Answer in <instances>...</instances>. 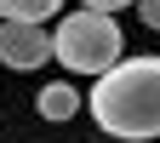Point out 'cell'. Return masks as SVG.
<instances>
[{
	"instance_id": "1",
	"label": "cell",
	"mask_w": 160,
	"mask_h": 143,
	"mask_svg": "<svg viewBox=\"0 0 160 143\" xmlns=\"http://www.w3.org/2000/svg\"><path fill=\"white\" fill-rule=\"evenodd\" d=\"M86 109L109 137H160V57H120L103 74H92Z\"/></svg>"
},
{
	"instance_id": "2",
	"label": "cell",
	"mask_w": 160,
	"mask_h": 143,
	"mask_svg": "<svg viewBox=\"0 0 160 143\" xmlns=\"http://www.w3.org/2000/svg\"><path fill=\"white\" fill-rule=\"evenodd\" d=\"M120 40H126V34H120V23L109 12H86V6H80V12H69L63 23L52 29V57L69 74H103L109 63L126 57Z\"/></svg>"
},
{
	"instance_id": "3",
	"label": "cell",
	"mask_w": 160,
	"mask_h": 143,
	"mask_svg": "<svg viewBox=\"0 0 160 143\" xmlns=\"http://www.w3.org/2000/svg\"><path fill=\"white\" fill-rule=\"evenodd\" d=\"M0 63L6 69H40L52 63V29L46 23H6L0 17Z\"/></svg>"
},
{
	"instance_id": "4",
	"label": "cell",
	"mask_w": 160,
	"mask_h": 143,
	"mask_svg": "<svg viewBox=\"0 0 160 143\" xmlns=\"http://www.w3.org/2000/svg\"><path fill=\"white\" fill-rule=\"evenodd\" d=\"M34 109L46 115V120H74V109H80V92L69 86V80H52V86H40Z\"/></svg>"
},
{
	"instance_id": "5",
	"label": "cell",
	"mask_w": 160,
	"mask_h": 143,
	"mask_svg": "<svg viewBox=\"0 0 160 143\" xmlns=\"http://www.w3.org/2000/svg\"><path fill=\"white\" fill-rule=\"evenodd\" d=\"M57 6H63V0H0V17H6V23H46Z\"/></svg>"
},
{
	"instance_id": "6",
	"label": "cell",
	"mask_w": 160,
	"mask_h": 143,
	"mask_svg": "<svg viewBox=\"0 0 160 143\" xmlns=\"http://www.w3.org/2000/svg\"><path fill=\"white\" fill-rule=\"evenodd\" d=\"M137 12H143V29H160V0H132Z\"/></svg>"
},
{
	"instance_id": "7",
	"label": "cell",
	"mask_w": 160,
	"mask_h": 143,
	"mask_svg": "<svg viewBox=\"0 0 160 143\" xmlns=\"http://www.w3.org/2000/svg\"><path fill=\"white\" fill-rule=\"evenodd\" d=\"M80 6H86V12H109V17H114L120 6H132V0H80Z\"/></svg>"
}]
</instances>
